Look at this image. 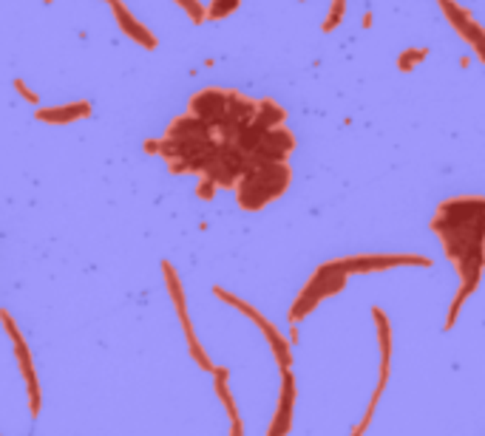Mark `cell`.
I'll return each instance as SVG.
<instances>
[{
	"label": "cell",
	"mask_w": 485,
	"mask_h": 436,
	"mask_svg": "<svg viewBox=\"0 0 485 436\" xmlns=\"http://www.w3.org/2000/svg\"><path fill=\"white\" fill-rule=\"evenodd\" d=\"M88 105L80 102L74 108H52V111H37V119H49V122H66V119H80V116H88Z\"/></svg>",
	"instance_id": "obj_8"
},
{
	"label": "cell",
	"mask_w": 485,
	"mask_h": 436,
	"mask_svg": "<svg viewBox=\"0 0 485 436\" xmlns=\"http://www.w3.org/2000/svg\"><path fill=\"white\" fill-rule=\"evenodd\" d=\"M431 233L460 278V289L443 323V332H451L462 303L477 292L485 272V195H454L440 201L431 218Z\"/></svg>",
	"instance_id": "obj_1"
},
{
	"label": "cell",
	"mask_w": 485,
	"mask_h": 436,
	"mask_svg": "<svg viewBox=\"0 0 485 436\" xmlns=\"http://www.w3.org/2000/svg\"><path fill=\"white\" fill-rule=\"evenodd\" d=\"M344 6H346V0H335V4H332L329 15H327V23H324V32L338 29V23H341V18H344Z\"/></svg>",
	"instance_id": "obj_10"
},
{
	"label": "cell",
	"mask_w": 485,
	"mask_h": 436,
	"mask_svg": "<svg viewBox=\"0 0 485 436\" xmlns=\"http://www.w3.org/2000/svg\"><path fill=\"white\" fill-rule=\"evenodd\" d=\"M0 320L6 323V329H9L12 340H15V351H18V360H21V365H23V371H26V382H29V391H32V411L37 413V411H40V391H37V380H35V368H32L29 349H26V343H23V337H21L15 320H12L6 312H0Z\"/></svg>",
	"instance_id": "obj_7"
},
{
	"label": "cell",
	"mask_w": 485,
	"mask_h": 436,
	"mask_svg": "<svg viewBox=\"0 0 485 436\" xmlns=\"http://www.w3.org/2000/svg\"><path fill=\"white\" fill-rule=\"evenodd\" d=\"M293 408H296V377L293 371H281V396H279V408L273 416V425L267 430V436H287L293 428Z\"/></svg>",
	"instance_id": "obj_6"
},
{
	"label": "cell",
	"mask_w": 485,
	"mask_h": 436,
	"mask_svg": "<svg viewBox=\"0 0 485 436\" xmlns=\"http://www.w3.org/2000/svg\"><path fill=\"white\" fill-rule=\"evenodd\" d=\"M290 187L287 162H256L238 184V204L245 210H262Z\"/></svg>",
	"instance_id": "obj_2"
},
{
	"label": "cell",
	"mask_w": 485,
	"mask_h": 436,
	"mask_svg": "<svg viewBox=\"0 0 485 436\" xmlns=\"http://www.w3.org/2000/svg\"><path fill=\"white\" fill-rule=\"evenodd\" d=\"M335 264L346 275H369V272H383V270H397V267H431V258L426 255H349V258H335Z\"/></svg>",
	"instance_id": "obj_4"
},
{
	"label": "cell",
	"mask_w": 485,
	"mask_h": 436,
	"mask_svg": "<svg viewBox=\"0 0 485 436\" xmlns=\"http://www.w3.org/2000/svg\"><path fill=\"white\" fill-rule=\"evenodd\" d=\"M468 46H471V49L477 52V57L485 63V29H482V32H479V35H477V37H474Z\"/></svg>",
	"instance_id": "obj_11"
},
{
	"label": "cell",
	"mask_w": 485,
	"mask_h": 436,
	"mask_svg": "<svg viewBox=\"0 0 485 436\" xmlns=\"http://www.w3.org/2000/svg\"><path fill=\"white\" fill-rule=\"evenodd\" d=\"M216 295H218L221 301H227V303L238 306L241 312H245V315H247V317H250V320L264 332V337H267V343L273 346V354H276V360H279V365H281V371H287V368H290V363H293V357H290V343L284 340V334H281V332H279V329H276L264 315H259L250 303H245V301H238V298L227 295V292H224V289H218V286H216Z\"/></svg>",
	"instance_id": "obj_5"
},
{
	"label": "cell",
	"mask_w": 485,
	"mask_h": 436,
	"mask_svg": "<svg viewBox=\"0 0 485 436\" xmlns=\"http://www.w3.org/2000/svg\"><path fill=\"white\" fill-rule=\"evenodd\" d=\"M346 281H349V275H346L335 261L321 264V267L312 272V278L304 284L301 295L296 298V303H293V309H290V320H293V323H298L301 317H307V315H310L321 301H327V298L338 295V292L346 286Z\"/></svg>",
	"instance_id": "obj_3"
},
{
	"label": "cell",
	"mask_w": 485,
	"mask_h": 436,
	"mask_svg": "<svg viewBox=\"0 0 485 436\" xmlns=\"http://www.w3.org/2000/svg\"><path fill=\"white\" fill-rule=\"evenodd\" d=\"M428 57V49H406L400 57H397V68L400 71H411L420 60H426Z\"/></svg>",
	"instance_id": "obj_9"
},
{
	"label": "cell",
	"mask_w": 485,
	"mask_h": 436,
	"mask_svg": "<svg viewBox=\"0 0 485 436\" xmlns=\"http://www.w3.org/2000/svg\"><path fill=\"white\" fill-rule=\"evenodd\" d=\"M15 85H18V91H21V94H23V97H26V99H32V102H37V97H35V94H32V91H29V88H26V85H23V83H21V80H18V83H15Z\"/></svg>",
	"instance_id": "obj_12"
}]
</instances>
